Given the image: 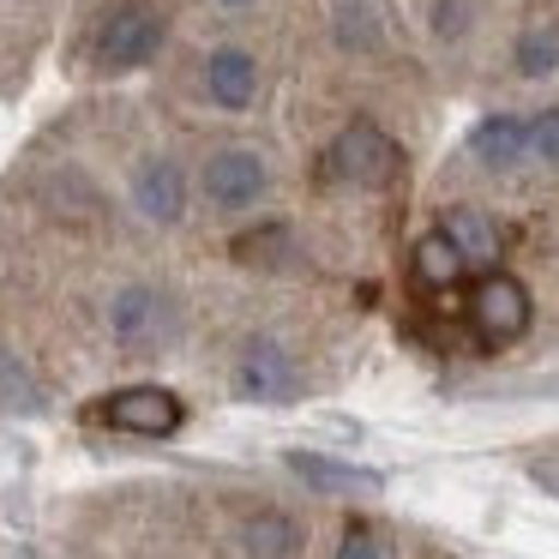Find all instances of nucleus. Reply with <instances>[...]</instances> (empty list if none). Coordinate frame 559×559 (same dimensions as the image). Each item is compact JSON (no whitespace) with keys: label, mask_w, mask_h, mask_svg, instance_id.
Segmentation results:
<instances>
[{"label":"nucleus","mask_w":559,"mask_h":559,"mask_svg":"<svg viewBox=\"0 0 559 559\" xmlns=\"http://www.w3.org/2000/svg\"><path fill=\"white\" fill-rule=\"evenodd\" d=\"M397 169H403V151L373 121H349L319 157V181L325 187H391Z\"/></svg>","instance_id":"1"},{"label":"nucleus","mask_w":559,"mask_h":559,"mask_svg":"<svg viewBox=\"0 0 559 559\" xmlns=\"http://www.w3.org/2000/svg\"><path fill=\"white\" fill-rule=\"evenodd\" d=\"M235 397L247 403H295L301 397V367L277 337H247L235 355Z\"/></svg>","instance_id":"2"},{"label":"nucleus","mask_w":559,"mask_h":559,"mask_svg":"<svg viewBox=\"0 0 559 559\" xmlns=\"http://www.w3.org/2000/svg\"><path fill=\"white\" fill-rule=\"evenodd\" d=\"M91 415L121 427V433H139V439H169V433H181L187 403L163 385H127V391H115V397L91 403Z\"/></svg>","instance_id":"3"},{"label":"nucleus","mask_w":559,"mask_h":559,"mask_svg":"<svg viewBox=\"0 0 559 559\" xmlns=\"http://www.w3.org/2000/svg\"><path fill=\"white\" fill-rule=\"evenodd\" d=\"M109 331L121 349H163L175 331V307L157 283H127L109 301Z\"/></svg>","instance_id":"4"},{"label":"nucleus","mask_w":559,"mask_h":559,"mask_svg":"<svg viewBox=\"0 0 559 559\" xmlns=\"http://www.w3.org/2000/svg\"><path fill=\"white\" fill-rule=\"evenodd\" d=\"M205 199L217 211H253L259 199L271 193V163L259 157V151H247V145H223L217 157L205 163Z\"/></svg>","instance_id":"5"},{"label":"nucleus","mask_w":559,"mask_h":559,"mask_svg":"<svg viewBox=\"0 0 559 559\" xmlns=\"http://www.w3.org/2000/svg\"><path fill=\"white\" fill-rule=\"evenodd\" d=\"M469 319L487 343L523 337V331H530V289H523L518 277H506V271H487L469 295Z\"/></svg>","instance_id":"6"},{"label":"nucleus","mask_w":559,"mask_h":559,"mask_svg":"<svg viewBox=\"0 0 559 559\" xmlns=\"http://www.w3.org/2000/svg\"><path fill=\"white\" fill-rule=\"evenodd\" d=\"M157 49H163V19L151 13V7H121V13L97 31V67H109V73H133V67H145Z\"/></svg>","instance_id":"7"},{"label":"nucleus","mask_w":559,"mask_h":559,"mask_svg":"<svg viewBox=\"0 0 559 559\" xmlns=\"http://www.w3.org/2000/svg\"><path fill=\"white\" fill-rule=\"evenodd\" d=\"M283 463H289L295 475H301L313 493H343V499H373L379 487H385V475L379 469H361V463H343V457H325V451H283Z\"/></svg>","instance_id":"8"},{"label":"nucleus","mask_w":559,"mask_h":559,"mask_svg":"<svg viewBox=\"0 0 559 559\" xmlns=\"http://www.w3.org/2000/svg\"><path fill=\"white\" fill-rule=\"evenodd\" d=\"M439 235H445V241L457 247L469 271H499V259H506V229H499V223L487 217V211H475V205L445 211Z\"/></svg>","instance_id":"9"},{"label":"nucleus","mask_w":559,"mask_h":559,"mask_svg":"<svg viewBox=\"0 0 559 559\" xmlns=\"http://www.w3.org/2000/svg\"><path fill=\"white\" fill-rule=\"evenodd\" d=\"M133 205L145 211L151 223H163V229L181 223L187 217V175L175 169L169 157H145L133 169Z\"/></svg>","instance_id":"10"},{"label":"nucleus","mask_w":559,"mask_h":559,"mask_svg":"<svg viewBox=\"0 0 559 559\" xmlns=\"http://www.w3.org/2000/svg\"><path fill=\"white\" fill-rule=\"evenodd\" d=\"M469 157L481 163V169H523L530 163V121L523 115H487L481 127L469 133Z\"/></svg>","instance_id":"11"},{"label":"nucleus","mask_w":559,"mask_h":559,"mask_svg":"<svg viewBox=\"0 0 559 559\" xmlns=\"http://www.w3.org/2000/svg\"><path fill=\"white\" fill-rule=\"evenodd\" d=\"M205 91L217 109H253L259 97V61L247 49H211L205 55Z\"/></svg>","instance_id":"12"},{"label":"nucleus","mask_w":559,"mask_h":559,"mask_svg":"<svg viewBox=\"0 0 559 559\" xmlns=\"http://www.w3.org/2000/svg\"><path fill=\"white\" fill-rule=\"evenodd\" d=\"M241 554L247 559H301V523L289 511H253V518H241Z\"/></svg>","instance_id":"13"},{"label":"nucleus","mask_w":559,"mask_h":559,"mask_svg":"<svg viewBox=\"0 0 559 559\" xmlns=\"http://www.w3.org/2000/svg\"><path fill=\"white\" fill-rule=\"evenodd\" d=\"M0 415H49V385L13 349H0Z\"/></svg>","instance_id":"14"},{"label":"nucleus","mask_w":559,"mask_h":559,"mask_svg":"<svg viewBox=\"0 0 559 559\" xmlns=\"http://www.w3.org/2000/svg\"><path fill=\"white\" fill-rule=\"evenodd\" d=\"M331 31H337V43L343 49H355V55H367V49H379L385 43V0H337V19H331Z\"/></svg>","instance_id":"15"},{"label":"nucleus","mask_w":559,"mask_h":559,"mask_svg":"<svg viewBox=\"0 0 559 559\" xmlns=\"http://www.w3.org/2000/svg\"><path fill=\"white\" fill-rule=\"evenodd\" d=\"M409 265H415V277H421L427 289H451V283H457L463 271H469V265H463V253H457V247H451V241H445V235H439V229L415 241Z\"/></svg>","instance_id":"16"},{"label":"nucleus","mask_w":559,"mask_h":559,"mask_svg":"<svg viewBox=\"0 0 559 559\" xmlns=\"http://www.w3.org/2000/svg\"><path fill=\"white\" fill-rule=\"evenodd\" d=\"M511 61H518V73H523V79H547V73H559V31H554V25L523 31L518 49H511Z\"/></svg>","instance_id":"17"},{"label":"nucleus","mask_w":559,"mask_h":559,"mask_svg":"<svg viewBox=\"0 0 559 559\" xmlns=\"http://www.w3.org/2000/svg\"><path fill=\"white\" fill-rule=\"evenodd\" d=\"M283 253H289V229H283V223H265L259 235H241V241H235V259H241V265H277Z\"/></svg>","instance_id":"18"},{"label":"nucleus","mask_w":559,"mask_h":559,"mask_svg":"<svg viewBox=\"0 0 559 559\" xmlns=\"http://www.w3.org/2000/svg\"><path fill=\"white\" fill-rule=\"evenodd\" d=\"M530 163H542V169H559V109L530 115Z\"/></svg>","instance_id":"19"},{"label":"nucleus","mask_w":559,"mask_h":559,"mask_svg":"<svg viewBox=\"0 0 559 559\" xmlns=\"http://www.w3.org/2000/svg\"><path fill=\"white\" fill-rule=\"evenodd\" d=\"M337 559H391V547H385V535H379L373 523H349L343 542H337Z\"/></svg>","instance_id":"20"},{"label":"nucleus","mask_w":559,"mask_h":559,"mask_svg":"<svg viewBox=\"0 0 559 559\" xmlns=\"http://www.w3.org/2000/svg\"><path fill=\"white\" fill-rule=\"evenodd\" d=\"M463 31H469V0H439L433 7V37L457 43Z\"/></svg>","instance_id":"21"},{"label":"nucleus","mask_w":559,"mask_h":559,"mask_svg":"<svg viewBox=\"0 0 559 559\" xmlns=\"http://www.w3.org/2000/svg\"><path fill=\"white\" fill-rule=\"evenodd\" d=\"M13 559H43V554H37V547H19V554H13Z\"/></svg>","instance_id":"22"},{"label":"nucleus","mask_w":559,"mask_h":559,"mask_svg":"<svg viewBox=\"0 0 559 559\" xmlns=\"http://www.w3.org/2000/svg\"><path fill=\"white\" fill-rule=\"evenodd\" d=\"M217 7H247V0H217Z\"/></svg>","instance_id":"23"}]
</instances>
